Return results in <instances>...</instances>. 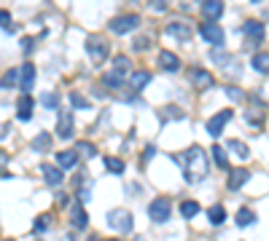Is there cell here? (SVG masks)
Returning <instances> with one entry per match:
<instances>
[{
    "instance_id": "cell-24",
    "label": "cell",
    "mask_w": 269,
    "mask_h": 241,
    "mask_svg": "<svg viewBox=\"0 0 269 241\" xmlns=\"http://www.w3.org/2000/svg\"><path fill=\"white\" fill-rule=\"evenodd\" d=\"M253 67H256V72H269V51L253 54Z\"/></svg>"
},
{
    "instance_id": "cell-4",
    "label": "cell",
    "mask_w": 269,
    "mask_h": 241,
    "mask_svg": "<svg viewBox=\"0 0 269 241\" xmlns=\"http://www.w3.org/2000/svg\"><path fill=\"white\" fill-rule=\"evenodd\" d=\"M86 51L92 56V62L95 65H102L105 56H108V43H105L100 35H86Z\"/></svg>"
},
{
    "instance_id": "cell-28",
    "label": "cell",
    "mask_w": 269,
    "mask_h": 241,
    "mask_svg": "<svg viewBox=\"0 0 269 241\" xmlns=\"http://www.w3.org/2000/svg\"><path fill=\"white\" fill-rule=\"evenodd\" d=\"M256 223V214L248 209V207H242L240 212H237V225L240 228H248V225H253Z\"/></svg>"
},
{
    "instance_id": "cell-21",
    "label": "cell",
    "mask_w": 269,
    "mask_h": 241,
    "mask_svg": "<svg viewBox=\"0 0 269 241\" xmlns=\"http://www.w3.org/2000/svg\"><path fill=\"white\" fill-rule=\"evenodd\" d=\"M70 220H73V225H76V228H86V225H89V217H86L84 207H81V201L70 207Z\"/></svg>"
},
{
    "instance_id": "cell-3",
    "label": "cell",
    "mask_w": 269,
    "mask_h": 241,
    "mask_svg": "<svg viewBox=\"0 0 269 241\" xmlns=\"http://www.w3.org/2000/svg\"><path fill=\"white\" fill-rule=\"evenodd\" d=\"M148 217L154 223H167L170 217H172V204H170V198H165V196H159V198H154L148 204Z\"/></svg>"
},
{
    "instance_id": "cell-22",
    "label": "cell",
    "mask_w": 269,
    "mask_h": 241,
    "mask_svg": "<svg viewBox=\"0 0 269 241\" xmlns=\"http://www.w3.org/2000/svg\"><path fill=\"white\" fill-rule=\"evenodd\" d=\"M78 164V153L76 150H62V153H57V166L62 169H70V166H76Z\"/></svg>"
},
{
    "instance_id": "cell-30",
    "label": "cell",
    "mask_w": 269,
    "mask_h": 241,
    "mask_svg": "<svg viewBox=\"0 0 269 241\" xmlns=\"http://www.w3.org/2000/svg\"><path fill=\"white\" fill-rule=\"evenodd\" d=\"M213 158H216V164L221 166V169H229V158H226V150L224 148H218V145H213Z\"/></svg>"
},
{
    "instance_id": "cell-23",
    "label": "cell",
    "mask_w": 269,
    "mask_h": 241,
    "mask_svg": "<svg viewBox=\"0 0 269 241\" xmlns=\"http://www.w3.org/2000/svg\"><path fill=\"white\" fill-rule=\"evenodd\" d=\"M226 148L235 153V155H240V158H250V148H248V145H245L242 139H237V137H235V139H229Z\"/></svg>"
},
{
    "instance_id": "cell-5",
    "label": "cell",
    "mask_w": 269,
    "mask_h": 241,
    "mask_svg": "<svg viewBox=\"0 0 269 241\" xmlns=\"http://www.w3.org/2000/svg\"><path fill=\"white\" fill-rule=\"evenodd\" d=\"M137 24H140V16L137 14H124V16H113L111 24H108V30L116 32V35H124V32L135 30Z\"/></svg>"
},
{
    "instance_id": "cell-12",
    "label": "cell",
    "mask_w": 269,
    "mask_h": 241,
    "mask_svg": "<svg viewBox=\"0 0 269 241\" xmlns=\"http://www.w3.org/2000/svg\"><path fill=\"white\" fill-rule=\"evenodd\" d=\"M32 86H35V67L30 62H25L19 67V89H22V94H30Z\"/></svg>"
},
{
    "instance_id": "cell-34",
    "label": "cell",
    "mask_w": 269,
    "mask_h": 241,
    "mask_svg": "<svg viewBox=\"0 0 269 241\" xmlns=\"http://www.w3.org/2000/svg\"><path fill=\"white\" fill-rule=\"evenodd\" d=\"M76 153H81V155H86V158H95L97 155V148L92 142H78V148H76Z\"/></svg>"
},
{
    "instance_id": "cell-20",
    "label": "cell",
    "mask_w": 269,
    "mask_h": 241,
    "mask_svg": "<svg viewBox=\"0 0 269 241\" xmlns=\"http://www.w3.org/2000/svg\"><path fill=\"white\" fill-rule=\"evenodd\" d=\"M32 105H35V99L30 94H22V99H19V105H16V118L19 120H30L32 118Z\"/></svg>"
},
{
    "instance_id": "cell-15",
    "label": "cell",
    "mask_w": 269,
    "mask_h": 241,
    "mask_svg": "<svg viewBox=\"0 0 269 241\" xmlns=\"http://www.w3.org/2000/svg\"><path fill=\"white\" fill-rule=\"evenodd\" d=\"M159 67L167 70V72H178V70H181L178 54H172V51H159Z\"/></svg>"
},
{
    "instance_id": "cell-2",
    "label": "cell",
    "mask_w": 269,
    "mask_h": 241,
    "mask_svg": "<svg viewBox=\"0 0 269 241\" xmlns=\"http://www.w3.org/2000/svg\"><path fill=\"white\" fill-rule=\"evenodd\" d=\"M105 223H108V228H113V231H121V233H130L132 231V212L127 209H111L108 214H105Z\"/></svg>"
},
{
    "instance_id": "cell-29",
    "label": "cell",
    "mask_w": 269,
    "mask_h": 241,
    "mask_svg": "<svg viewBox=\"0 0 269 241\" xmlns=\"http://www.w3.org/2000/svg\"><path fill=\"white\" fill-rule=\"evenodd\" d=\"M105 169H108V172H113V174H124V161L108 155V158H105Z\"/></svg>"
},
{
    "instance_id": "cell-40",
    "label": "cell",
    "mask_w": 269,
    "mask_h": 241,
    "mask_svg": "<svg viewBox=\"0 0 269 241\" xmlns=\"http://www.w3.org/2000/svg\"><path fill=\"white\" fill-rule=\"evenodd\" d=\"M32 43H35L32 38H22V51H25V54H30V51H32V48H35Z\"/></svg>"
},
{
    "instance_id": "cell-36",
    "label": "cell",
    "mask_w": 269,
    "mask_h": 241,
    "mask_svg": "<svg viewBox=\"0 0 269 241\" xmlns=\"http://www.w3.org/2000/svg\"><path fill=\"white\" fill-rule=\"evenodd\" d=\"M49 225H51L49 214H41L38 220H35V225H32V228H35V233H41V231H46V228H49Z\"/></svg>"
},
{
    "instance_id": "cell-18",
    "label": "cell",
    "mask_w": 269,
    "mask_h": 241,
    "mask_svg": "<svg viewBox=\"0 0 269 241\" xmlns=\"http://www.w3.org/2000/svg\"><path fill=\"white\" fill-rule=\"evenodd\" d=\"M148 83H151V72H148V70H132V72H130V86H132L135 91H143Z\"/></svg>"
},
{
    "instance_id": "cell-19",
    "label": "cell",
    "mask_w": 269,
    "mask_h": 241,
    "mask_svg": "<svg viewBox=\"0 0 269 241\" xmlns=\"http://www.w3.org/2000/svg\"><path fill=\"white\" fill-rule=\"evenodd\" d=\"M250 179V172L248 169H235V172L229 174V179H226V185H229V190H240L245 183Z\"/></svg>"
},
{
    "instance_id": "cell-44",
    "label": "cell",
    "mask_w": 269,
    "mask_h": 241,
    "mask_svg": "<svg viewBox=\"0 0 269 241\" xmlns=\"http://www.w3.org/2000/svg\"><path fill=\"white\" fill-rule=\"evenodd\" d=\"M6 164H8V155H6V153H3V150H0V169H3V166H6Z\"/></svg>"
},
{
    "instance_id": "cell-26",
    "label": "cell",
    "mask_w": 269,
    "mask_h": 241,
    "mask_svg": "<svg viewBox=\"0 0 269 241\" xmlns=\"http://www.w3.org/2000/svg\"><path fill=\"white\" fill-rule=\"evenodd\" d=\"M207 217H210V223H213V225H221V223L226 220V209L221 207V204H216V207L207 209Z\"/></svg>"
},
{
    "instance_id": "cell-43",
    "label": "cell",
    "mask_w": 269,
    "mask_h": 241,
    "mask_svg": "<svg viewBox=\"0 0 269 241\" xmlns=\"http://www.w3.org/2000/svg\"><path fill=\"white\" fill-rule=\"evenodd\" d=\"M154 153H156V148H154V145H148V148H146V155H143V161L154 158Z\"/></svg>"
},
{
    "instance_id": "cell-45",
    "label": "cell",
    "mask_w": 269,
    "mask_h": 241,
    "mask_svg": "<svg viewBox=\"0 0 269 241\" xmlns=\"http://www.w3.org/2000/svg\"><path fill=\"white\" fill-rule=\"evenodd\" d=\"M86 241H102V238H97V236H89Z\"/></svg>"
},
{
    "instance_id": "cell-41",
    "label": "cell",
    "mask_w": 269,
    "mask_h": 241,
    "mask_svg": "<svg viewBox=\"0 0 269 241\" xmlns=\"http://www.w3.org/2000/svg\"><path fill=\"white\" fill-rule=\"evenodd\" d=\"M245 118H248L250 124H256V120H261L264 115H261V113H256V110H248V113H245Z\"/></svg>"
},
{
    "instance_id": "cell-32",
    "label": "cell",
    "mask_w": 269,
    "mask_h": 241,
    "mask_svg": "<svg viewBox=\"0 0 269 241\" xmlns=\"http://www.w3.org/2000/svg\"><path fill=\"white\" fill-rule=\"evenodd\" d=\"M49 145H51V137L46 134V131H41V134L32 139V150H46Z\"/></svg>"
},
{
    "instance_id": "cell-33",
    "label": "cell",
    "mask_w": 269,
    "mask_h": 241,
    "mask_svg": "<svg viewBox=\"0 0 269 241\" xmlns=\"http://www.w3.org/2000/svg\"><path fill=\"white\" fill-rule=\"evenodd\" d=\"M70 102H73V107H78V110H89V99L81 96L78 91H70Z\"/></svg>"
},
{
    "instance_id": "cell-42",
    "label": "cell",
    "mask_w": 269,
    "mask_h": 241,
    "mask_svg": "<svg viewBox=\"0 0 269 241\" xmlns=\"http://www.w3.org/2000/svg\"><path fill=\"white\" fill-rule=\"evenodd\" d=\"M151 8H154V11H159V14H162V11L167 8V3H165V0H154V3H151Z\"/></svg>"
},
{
    "instance_id": "cell-8",
    "label": "cell",
    "mask_w": 269,
    "mask_h": 241,
    "mask_svg": "<svg viewBox=\"0 0 269 241\" xmlns=\"http://www.w3.org/2000/svg\"><path fill=\"white\" fill-rule=\"evenodd\" d=\"M189 78H191V83H194V89H200V91H207V89L216 86L213 72H207V70H202V67H194V70L189 72Z\"/></svg>"
},
{
    "instance_id": "cell-31",
    "label": "cell",
    "mask_w": 269,
    "mask_h": 241,
    "mask_svg": "<svg viewBox=\"0 0 269 241\" xmlns=\"http://www.w3.org/2000/svg\"><path fill=\"white\" fill-rule=\"evenodd\" d=\"M41 102H43V107H49V110H57V105H60V94H57V91H49V94L41 96Z\"/></svg>"
},
{
    "instance_id": "cell-1",
    "label": "cell",
    "mask_w": 269,
    "mask_h": 241,
    "mask_svg": "<svg viewBox=\"0 0 269 241\" xmlns=\"http://www.w3.org/2000/svg\"><path fill=\"white\" fill-rule=\"evenodd\" d=\"M178 161L186 166V183H202L207 177V155L200 145H191Z\"/></svg>"
},
{
    "instance_id": "cell-11",
    "label": "cell",
    "mask_w": 269,
    "mask_h": 241,
    "mask_svg": "<svg viewBox=\"0 0 269 241\" xmlns=\"http://www.w3.org/2000/svg\"><path fill=\"white\" fill-rule=\"evenodd\" d=\"M76 131H73V113L70 110H62L60 113V120H57V137H62V139H70Z\"/></svg>"
},
{
    "instance_id": "cell-6",
    "label": "cell",
    "mask_w": 269,
    "mask_h": 241,
    "mask_svg": "<svg viewBox=\"0 0 269 241\" xmlns=\"http://www.w3.org/2000/svg\"><path fill=\"white\" fill-rule=\"evenodd\" d=\"M210 59H213L216 65L224 67V70H226V75H240V62H237L235 56L224 54L221 48H213V51H210Z\"/></svg>"
},
{
    "instance_id": "cell-13",
    "label": "cell",
    "mask_w": 269,
    "mask_h": 241,
    "mask_svg": "<svg viewBox=\"0 0 269 241\" xmlns=\"http://www.w3.org/2000/svg\"><path fill=\"white\" fill-rule=\"evenodd\" d=\"M229 120H231V110H221L218 115H213V118L207 120V131H210L213 137H218L221 131H224V126L229 124Z\"/></svg>"
},
{
    "instance_id": "cell-38",
    "label": "cell",
    "mask_w": 269,
    "mask_h": 241,
    "mask_svg": "<svg viewBox=\"0 0 269 241\" xmlns=\"http://www.w3.org/2000/svg\"><path fill=\"white\" fill-rule=\"evenodd\" d=\"M226 96H229V99H235V102H242V91L240 89H235V86H226Z\"/></svg>"
},
{
    "instance_id": "cell-10",
    "label": "cell",
    "mask_w": 269,
    "mask_h": 241,
    "mask_svg": "<svg viewBox=\"0 0 269 241\" xmlns=\"http://www.w3.org/2000/svg\"><path fill=\"white\" fill-rule=\"evenodd\" d=\"M41 174H43V183L51 185V188L62 185V179H65V172H62L60 166H54V164H43L41 166Z\"/></svg>"
},
{
    "instance_id": "cell-46",
    "label": "cell",
    "mask_w": 269,
    "mask_h": 241,
    "mask_svg": "<svg viewBox=\"0 0 269 241\" xmlns=\"http://www.w3.org/2000/svg\"><path fill=\"white\" fill-rule=\"evenodd\" d=\"M3 241H14V238H3Z\"/></svg>"
},
{
    "instance_id": "cell-27",
    "label": "cell",
    "mask_w": 269,
    "mask_h": 241,
    "mask_svg": "<svg viewBox=\"0 0 269 241\" xmlns=\"http://www.w3.org/2000/svg\"><path fill=\"white\" fill-rule=\"evenodd\" d=\"M19 83V67H14V70H8L3 78H0V89H11V86H16Z\"/></svg>"
},
{
    "instance_id": "cell-14",
    "label": "cell",
    "mask_w": 269,
    "mask_h": 241,
    "mask_svg": "<svg viewBox=\"0 0 269 241\" xmlns=\"http://www.w3.org/2000/svg\"><path fill=\"white\" fill-rule=\"evenodd\" d=\"M167 32L172 35V38H178V41H189L191 32H194V27L178 19V22H170V24H167Z\"/></svg>"
},
{
    "instance_id": "cell-7",
    "label": "cell",
    "mask_w": 269,
    "mask_h": 241,
    "mask_svg": "<svg viewBox=\"0 0 269 241\" xmlns=\"http://www.w3.org/2000/svg\"><path fill=\"white\" fill-rule=\"evenodd\" d=\"M200 32H202V38H205L210 46H216V48L224 46V30H221L216 22H202V24H200Z\"/></svg>"
},
{
    "instance_id": "cell-35",
    "label": "cell",
    "mask_w": 269,
    "mask_h": 241,
    "mask_svg": "<svg viewBox=\"0 0 269 241\" xmlns=\"http://www.w3.org/2000/svg\"><path fill=\"white\" fill-rule=\"evenodd\" d=\"M113 67L121 70V72H127V70H130V56H127V54H119V56L113 59ZM127 75H130V72H127Z\"/></svg>"
},
{
    "instance_id": "cell-9",
    "label": "cell",
    "mask_w": 269,
    "mask_h": 241,
    "mask_svg": "<svg viewBox=\"0 0 269 241\" xmlns=\"http://www.w3.org/2000/svg\"><path fill=\"white\" fill-rule=\"evenodd\" d=\"M242 32H245V38H248V46H259L264 41V24L261 22H245L242 24Z\"/></svg>"
},
{
    "instance_id": "cell-37",
    "label": "cell",
    "mask_w": 269,
    "mask_h": 241,
    "mask_svg": "<svg viewBox=\"0 0 269 241\" xmlns=\"http://www.w3.org/2000/svg\"><path fill=\"white\" fill-rule=\"evenodd\" d=\"M0 27H6V30H14V22H11V14L6 8H0Z\"/></svg>"
},
{
    "instance_id": "cell-16",
    "label": "cell",
    "mask_w": 269,
    "mask_h": 241,
    "mask_svg": "<svg viewBox=\"0 0 269 241\" xmlns=\"http://www.w3.org/2000/svg\"><path fill=\"white\" fill-rule=\"evenodd\" d=\"M221 14H224V3H218V0H205V3H202L205 22H216Z\"/></svg>"
},
{
    "instance_id": "cell-39",
    "label": "cell",
    "mask_w": 269,
    "mask_h": 241,
    "mask_svg": "<svg viewBox=\"0 0 269 241\" xmlns=\"http://www.w3.org/2000/svg\"><path fill=\"white\" fill-rule=\"evenodd\" d=\"M148 43H151V38H148V35H140V38H135V48H137V51H143V48H148Z\"/></svg>"
},
{
    "instance_id": "cell-25",
    "label": "cell",
    "mask_w": 269,
    "mask_h": 241,
    "mask_svg": "<svg viewBox=\"0 0 269 241\" xmlns=\"http://www.w3.org/2000/svg\"><path fill=\"white\" fill-rule=\"evenodd\" d=\"M181 214L186 220H194V217L200 214V204L196 201H181Z\"/></svg>"
},
{
    "instance_id": "cell-17",
    "label": "cell",
    "mask_w": 269,
    "mask_h": 241,
    "mask_svg": "<svg viewBox=\"0 0 269 241\" xmlns=\"http://www.w3.org/2000/svg\"><path fill=\"white\" fill-rule=\"evenodd\" d=\"M127 81H130V75L121 72V70H116V67L105 72V86H108V89H121Z\"/></svg>"
}]
</instances>
